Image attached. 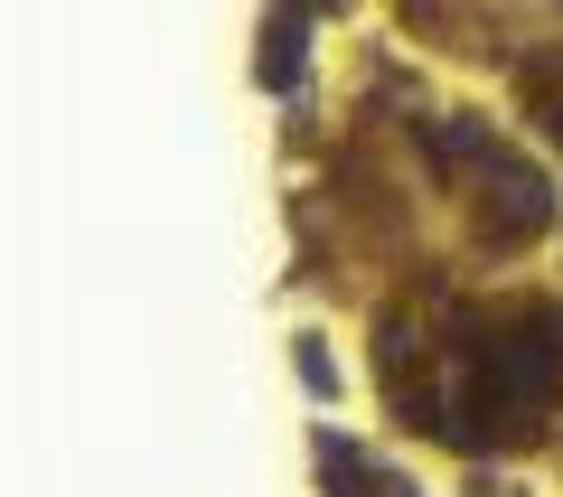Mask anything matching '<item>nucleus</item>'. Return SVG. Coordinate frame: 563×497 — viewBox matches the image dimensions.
<instances>
[{
    "label": "nucleus",
    "instance_id": "obj_1",
    "mask_svg": "<svg viewBox=\"0 0 563 497\" xmlns=\"http://www.w3.org/2000/svg\"><path fill=\"white\" fill-rule=\"evenodd\" d=\"M488 179H498V217H479V235L488 244H526L544 225V179L517 169V159H498V151H488Z\"/></svg>",
    "mask_w": 563,
    "mask_h": 497
},
{
    "label": "nucleus",
    "instance_id": "obj_2",
    "mask_svg": "<svg viewBox=\"0 0 563 497\" xmlns=\"http://www.w3.org/2000/svg\"><path fill=\"white\" fill-rule=\"evenodd\" d=\"M291 76H301V20L282 10L273 38H263V85H291Z\"/></svg>",
    "mask_w": 563,
    "mask_h": 497
},
{
    "label": "nucleus",
    "instance_id": "obj_3",
    "mask_svg": "<svg viewBox=\"0 0 563 497\" xmlns=\"http://www.w3.org/2000/svg\"><path fill=\"white\" fill-rule=\"evenodd\" d=\"M544 132H554V141H563V103H554V122H544Z\"/></svg>",
    "mask_w": 563,
    "mask_h": 497
}]
</instances>
